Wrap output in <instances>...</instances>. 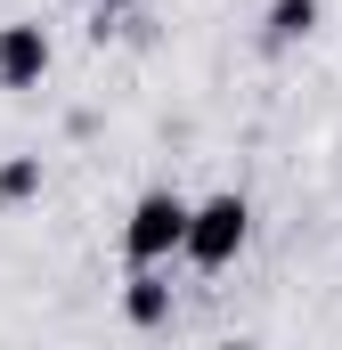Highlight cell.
Returning <instances> with one entry per match:
<instances>
[{"label": "cell", "mask_w": 342, "mask_h": 350, "mask_svg": "<svg viewBox=\"0 0 342 350\" xmlns=\"http://www.w3.org/2000/svg\"><path fill=\"white\" fill-rule=\"evenodd\" d=\"M41 74H49V33L0 25V90H41Z\"/></svg>", "instance_id": "3957f363"}, {"label": "cell", "mask_w": 342, "mask_h": 350, "mask_svg": "<svg viewBox=\"0 0 342 350\" xmlns=\"http://www.w3.org/2000/svg\"><path fill=\"white\" fill-rule=\"evenodd\" d=\"M187 196L179 187H147L139 204H131V220H122V261L131 269H163L179 245H187Z\"/></svg>", "instance_id": "6da1fadb"}, {"label": "cell", "mask_w": 342, "mask_h": 350, "mask_svg": "<svg viewBox=\"0 0 342 350\" xmlns=\"http://www.w3.org/2000/svg\"><path fill=\"white\" fill-rule=\"evenodd\" d=\"M245 237H253V204H245L237 187H220V196H204V204L187 212V245H179V261L228 269L237 253H245Z\"/></svg>", "instance_id": "7a4b0ae2"}, {"label": "cell", "mask_w": 342, "mask_h": 350, "mask_svg": "<svg viewBox=\"0 0 342 350\" xmlns=\"http://www.w3.org/2000/svg\"><path fill=\"white\" fill-rule=\"evenodd\" d=\"M122 318H131V326H163L171 318V285L155 277V269H139V277L122 285Z\"/></svg>", "instance_id": "5b68a950"}, {"label": "cell", "mask_w": 342, "mask_h": 350, "mask_svg": "<svg viewBox=\"0 0 342 350\" xmlns=\"http://www.w3.org/2000/svg\"><path fill=\"white\" fill-rule=\"evenodd\" d=\"M33 196H41V155H8L0 163V212L8 204H33Z\"/></svg>", "instance_id": "8992f818"}, {"label": "cell", "mask_w": 342, "mask_h": 350, "mask_svg": "<svg viewBox=\"0 0 342 350\" xmlns=\"http://www.w3.org/2000/svg\"><path fill=\"white\" fill-rule=\"evenodd\" d=\"M310 33H318V0H269V16H261V41L269 49H293Z\"/></svg>", "instance_id": "277c9868"}]
</instances>
